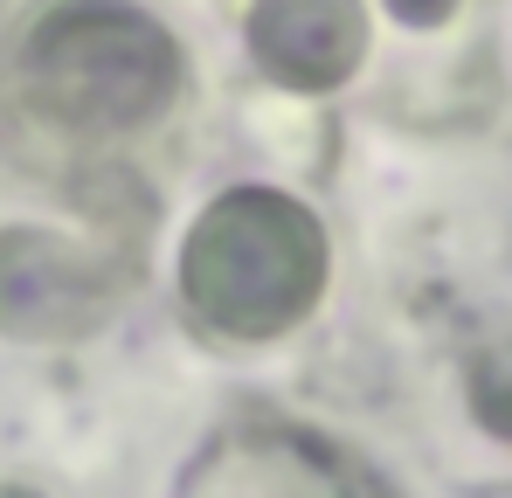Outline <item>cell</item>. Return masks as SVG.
<instances>
[{"label":"cell","mask_w":512,"mask_h":498,"mask_svg":"<svg viewBox=\"0 0 512 498\" xmlns=\"http://www.w3.org/2000/svg\"><path fill=\"white\" fill-rule=\"evenodd\" d=\"M326 229L277 187H229L201 208L180 249L187 319L229 346H263L312 319L326 291Z\"/></svg>","instance_id":"obj_1"},{"label":"cell","mask_w":512,"mask_h":498,"mask_svg":"<svg viewBox=\"0 0 512 498\" xmlns=\"http://www.w3.org/2000/svg\"><path fill=\"white\" fill-rule=\"evenodd\" d=\"M180 83V42L132 0H63L21 49L28 104L63 132H139L180 104Z\"/></svg>","instance_id":"obj_2"},{"label":"cell","mask_w":512,"mask_h":498,"mask_svg":"<svg viewBox=\"0 0 512 498\" xmlns=\"http://www.w3.org/2000/svg\"><path fill=\"white\" fill-rule=\"evenodd\" d=\"M250 56L284 90H340L367 56V7L360 0H256Z\"/></svg>","instance_id":"obj_3"},{"label":"cell","mask_w":512,"mask_h":498,"mask_svg":"<svg viewBox=\"0 0 512 498\" xmlns=\"http://www.w3.org/2000/svg\"><path fill=\"white\" fill-rule=\"evenodd\" d=\"M471 409L485 415V429L512 436V339L478 360V374H471Z\"/></svg>","instance_id":"obj_4"},{"label":"cell","mask_w":512,"mask_h":498,"mask_svg":"<svg viewBox=\"0 0 512 498\" xmlns=\"http://www.w3.org/2000/svg\"><path fill=\"white\" fill-rule=\"evenodd\" d=\"M402 21H416V28H436L443 14H457V0H388Z\"/></svg>","instance_id":"obj_5"}]
</instances>
